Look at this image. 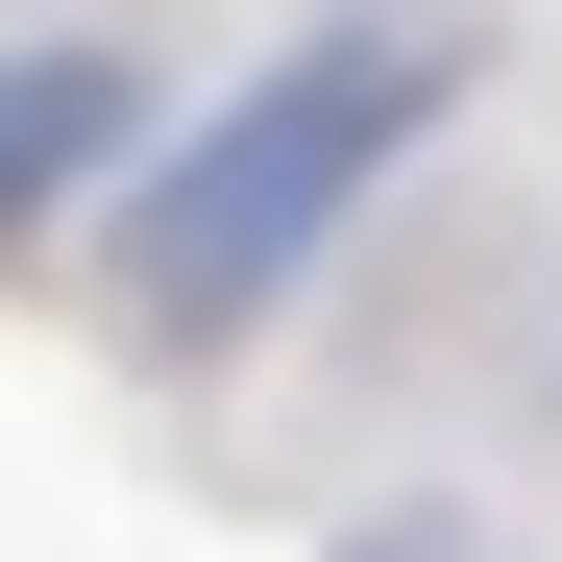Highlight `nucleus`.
<instances>
[{"label":"nucleus","instance_id":"f257e3e1","mask_svg":"<svg viewBox=\"0 0 562 562\" xmlns=\"http://www.w3.org/2000/svg\"><path fill=\"white\" fill-rule=\"evenodd\" d=\"M440 99H464V25H318L294 74H245V99L123 196V318H147V342H245V318L367 221V171H392Z\"/></svg>","mask_w":562,"mask_h":562},{"label":"nucleus","instance_id":"f03ea898","mask_svg":"<svg viewBox=\"0 0 562 562\" xmlns=\"http://www.w3.org/2000/svg\"><path fill=\"white\" fill-rule=\"evenodd\" d=\"M123 123H147L123 49H0V245H25L74 171H123Z\"/></svg>","mask_w":562,"mask_h":562}]
</instances>
